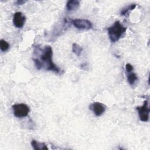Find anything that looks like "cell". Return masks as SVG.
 <instances>
[{"mask_svg":"<svg viewBox=\"0 0 150 150\" xmlns=\"http://www.w3.org/2000/svg\"><path fill=\"white\" fill-rule=\"evenodd\" d=\"M26 21V18L24 15L21 12H16L14 13L13 17V25L18 28L23 27Z\"/></svg>","mask_w":150,"mask_h":150,"instance_id":"7","label":"cell"},{"mask_svg":"<svg viewBox=\"0 0 150 150\" xmlns=\"http://www.w3.org/2000/svg\"><path fill=\"white\" fill-rule=\"evenodd\" d=\"M53 50L52 48L50 46H46L42 50L40 54V60L42 68L48 71H52L56 73H60V69L59 67L53 62L52 60Z\"/></svg>","mask_w":150,"mask_h":150,"instance_id":"1","label":"cell"},{"mask_svg":"<svg viewBox=\"0 0 150 150\" xmlns=\"http://www.w3.org/2000/svg\"><path fill=\"white\" fill-rule=\"evenodd\" d=\"M80 5V1L77 0H69L66 4V9L69 11L76 10Z\"/></svg>","mask_w":150,"mask_h":150,"instance_id":"8","label":"cell"},{"mask_svg":"<svg viewBox=\"0 0 150 150\" xmlns=\"http://www.w3.org/2000/svg\"><path fill=\"white\" fill-rule=\"evenodd\" d=\"M127 28L124 27L120 21H115L114 24L108 28V34L110 41L112 43L117 42L125 33Z\"/></svg>","mask_w":150,"mask_h":150,"instance_id":"2","label":"cell"},{"mask_svg":"<svg viewBox=\"0 0 150 150\" xmlns=\"http://www.w3.org/2000/svg\"><path fill=\"white\" fill-rule=\"evenodd\" d=\"M13 115L18 118H23L26 117L30 111L28 105L23 103L16 104L12 106Z\"/></svg>","mask_w":150,"mask_h":150,"instance_id":"3","label":"cell"},{"mask_svg":"<svg viewBox=\"0 0 150 150\" xmlns=\"http://www.w3.org/2000/svg\"><path fill=\"white\" fill-rule=\"evenodd\" d=\"M139 120L143 122H146L149 120V108L148 106V101L147 100L144 101L142 106H138L136 108Z\"/></svg>","mask_w":150,"mask_h":150,"instance_id":"4","label":"cell"},{"mask_svg":"<svg viewBox=\"0 0 150 150\" xmlns=\"http://www.w3.org/2000/svg\"><path fill=\"white\" fill-rule=\"evenodd\" d=\"M9 48V44L5 40H0V49L2 52H5Z\"/></svg>","mask_w":150,"mask_h":150,"instance_id":"13","label":"cell"},{"mask_svg":"<svg viewBox=\"0 0 150 150\" xmlns=\"http://www.w3.org/2000/svg\"><path fill=\"white\" fill-rule=\"evenodd\" d=\"M105 105L100 102H94L90 105V109L91 110L97 117L101 115L105 112Z\"/></svg>","mask_w":150,"mask_h":150,"instance_id":"6","label":"cell"},{"mask_svg":"<svg viewBox=\"0 0 150 150\" xmlns=\"http://www.w3.org/2000/svg\"><path fill=\"white\" fill-rule=\"evenodd\" d=\"M137 6L136 4H131L129 5H128V6H127L126 8H124L121 12V15H125L127 13H128L129 12V11H132L133 9H135V8Z\"/></svg>","mask_w":150,"mask_h":150,"instance_id":"12","label":"cell"},{"mask_svg":"<svg viewBox=\"0 0 150 150\" xmlns=\"http://www.w3.org/2000/svg\"><path fill=\"white\" fill-rule=\"evenodd\" d=\"M71 23L79 29L88 30L93 28L92 23L85 19H75L71 20Z\"/></svg>","mask_w":150,"mask_h":150,"instance_id":"5","label":"cell"},{"mask_svg":"<svg viewBox=\"0 0 150 150\" xmlns=\"http://www.w3.org/2000/svg\"><path fill=\"white\" fill-rule=\"evenodd\" d=\"M138 77L135 73H131L128 74L127 76V80L130 85H133L135 82L137 80Z\"/></svg>","mask_w":150,"mask_h":150,"instance_id":"11","label":"cell"},{"mask_svg":"<svg viewBox=\"0 0 150 150\" xmlns=\"http://www.w3.org/2000/svg\"><path fill=\"white\" fill-rule=\"evenodd\" d=\"M133 66L130 63H127L125 65V69L127 71V72L129 73L131 72L133 70Z\"/></svg>","mask_w":150,"mask_h":150,"instance_id":"15","label":"cell"},{"mask_svg":"<svg viewBox=\"0 0 150 150\" xmlns=\"http://www.w3.org/2000/svg\"><path fill=\"white\" fill-rule=\"evenodd\" d=\"M31 145L35 150H47V146L44 142H39L35 139H32L31 141Z\"/></svg>","mask_w":150,"mask_h":150,"instance_id":"9","label":"cell"},{"mask_svg":"<svg viewBox=\"0 0 150 150\" xmlns=\"http://www.w3.org/2000/svg\"><path fill=\"white\" fill-rule=\"evenodd\" d=\"M83 51V48L80 46L77 43H73L72 45V52L75 54H76L77 56H79L81 52Z\"/></svg>","mask_w":150,"mask_h":150,"instance_id":"10","label":"cell"},{"mask_svg":"<svg viewBox=\"0 0 150 150\" xmlns=\"http://www.w3.org/2000/svg\"><path fill=\"white\" fill-rule=\"evenodd\" d=\"M26 1H22V0H19V1H17L16 4L17 5H22L23 4H25Z\"/></svg>","mask_w":150,"mask_h":150,"instance_id":"16","label":"cell"},{"mask_svg":"<svg viewBox=\"0 0 150 150\" xmlns=\"http://www.w3.org/2000/svg\"><path fill=\"white\" fill-rule=\"evenodd\" d=\"M33 60L34 62V63H35V65L36 69L38 70H40L42 68L40 61L38 59H37V58H33Z\"/></svg>","mask_w":150,"mask_h":150,"instance_id":"14","label":"cell"}]
</instances>
